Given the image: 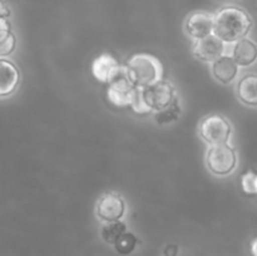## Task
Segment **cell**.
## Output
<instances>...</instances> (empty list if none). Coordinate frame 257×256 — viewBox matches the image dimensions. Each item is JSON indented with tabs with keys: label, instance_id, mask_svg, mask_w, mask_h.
I'll return each instance as SVG.
<instances>
[{
	"label": "cell",
	"instance_id": "cell-1",
	"mask_svg": "<svg viewBox=\"0 0 257 256\" xmlns=\"http://www.w3.org/2000/svg\"><path fill=\"white\" fill-rule=\"evenodd\" d=\"M252 24L250 14L242 8L223 7L213 15V34L225 44H232L247 37Z\"/></svg>",
	"mask_w": 257,
	"mask_h": 256
},
{
	"label": "cell",
	"instance_id": "cell-2",
	"mask_svg": "<svg viewBox=\"0 0 257 256\" xmlns=\"http://www.w3.org/2000/svg\"><path fill=\"white\" fill-rule=\"evenodd\" d=\"M123 70L128 79L137 88L153 84L163 77L162 63L155 55L146 53L132 55L123 67Z\"/></svg>",
	"mask_w": 257,
	"mask_h": 256
},
{
	"label": "cell",
	"instance_id": "cell-3",
	"mask_svg": "<svg viewBox=\"0 0 257 256\" xmlns=\"http://www.w3.org/2000/svg\"><path fill=\"white\" fill-rule=\"evenodd\" d=\"M206 166L216 176H227L237 166V153L228 143L210 146L206 152Z\"/></svg>",
	"mask_w": 257,
	"mask_h": 256
},
{
	"label": "cell",
	"instance_id": "cell-4",
	"mask_svg": "<svg viewBox=\"0 0 257 256\" xmlns=\"http://www.w3.org/2000/svg\"><path fill=\"white\" fill-rule=\"evenodd\" d=\"M198 133L208 146L223 145L230 141L232 125L223 115L210 114L201 120Z\"/></svg>",
	"mask_w": 257,
	"mask_h": 256
},
{
	"label": "cell",
	"instance_id": "cell-5",
	"mask_svg": "<svg viewBox=\"0 0 257 256\" xmlns=\"http://www.w3.org/2000/svg\"><path fill=\"white\" fill-rule=\"evenodd\" d=\"M141 92H142V97L146 104L150 107L153 113L171 104L177 95L175 92V87L170 82L163 79L147 85V87L141 88Z\"/></svg>",
	"mask_w": 257,
	"mask_h": 256
},
{
	"label": "cell",
	"instance_id": "cell-6",
	"mask_svg": "<svg viewBox=\"0 0 257 256\" xmlns=\"http://www.w3.org/2000/svg\"><path fill=\"white\" fill-rule=\"evenodd\" d=\"M137 89L138 88L136 87V85H133L132 82L127 78V75L124 74V70H122V72L108 84V100H109L113 105H115V107H130L133 98H135Z\"/></svg>",
	"mask_w": 257,
	"mask_h": 256
},
{
	"label": "cell",
	"instance_id": "cell-7",
	"mask_svg": "<svg viewBox=\"0 0 257 256\" xmlns=\"http://www.w3.org/2000/svg\"><path fill=\"white\" fill-rule=\"evenodd\" d=\"M125 213V202L118 193H104L98 200L95 206V215L103 222L122 220Z\"/></svg>",
	"mask_w": 257,
	"mask_h": 256
},
{
	"label": "cell",
	"instance_id": "cell-8",
	"mask_svg": "<svg viewBox=\"0 0 257 256\" xmlns=\"http://www.w3.org/2000/svg\"><path fill=\"white\" fill-rule=\"evenodd\" d=\"M185 32L195 42L213 34V14L207 12L190 14L186 18Z\"/></svg>",
	"mask_w": 257,
	"mask_h": 256
},
{
	"label": "cell",
	"instance_id": "cell-9",
	"mask_svg": "<svg viewBox=\"0 0 257 256\" xmlns=\"http://www.w3.org/2000/svg\"><path fill=\"white\" fill-rule=\"evenodd\" d=\"M192 53L201 62L213 63L225 54V43L215 34H211L203 39L196 40Z\"/></svg>",
	"mask_w": 257,
	"mask_h": 256
},
{
	"label": "cell",
	"instance_id": "cell-10",
	"mask_svg": "<svg viewBox=\"0 0 257 256\" xmlns=\"http://www.w3.org/2000/svg\"><path fill=\"white\" fill-rule=\"evenodd\" d=\"M123 70V67L118 62L117 58L109 53H103L98 55L92 64L93 77L100 83L109 84L118 74Z\"/></svg>",
	"mask_w": 257,
	"mask_h": 256
},
{
	"label": "cell",
	"instance_id": "cell-11",
	"mask_svg": "<svg viewBox=\"0 0 257 256\" xmlns=\"http://www.w3.org/2000/svg\"><path fill=\"white\" fill-rule=\"evenodd\" d=\"M20 73L17 65L10 60L0 58V98L12 95L18 89Z\"/></svg>",
	"mask_w": 257,
	"mask_h": 256
},
{
	"label": "cell",
	"instance_id": "cell-12",
	"mask_svg": "<svg viewBox=\"0 0 257 256\" xmlns=\"http://www.w3.org/2000/svg\"><path fill=\"white\" fill-rule=\"evenodd\" d=\"M238 65L233 60L231 55L223 54L222 57L218 58L217 60L212 63L211 72L215 77L216 80H218L222 84H231L238 75Z\"/></svg>",
	"mask_w": 257,
	"mask_h": 256
},
{
	"label": "cell",
	"instance_id": "cell-13",
	"mask_svg": "<svg viewBox=\"0 0 257 256\" xmlns=\"http://www.w3.org/2000/svg\"><path fill=\"white\" fill-rule=\"evenodd\" d=\"M232 58L238 67H251L257 62V44L248 38L235 43Z\"/></svg>",
	"mask_w": 257,
	"mask_h": 256
},
{
	"label": "cell",
	"instance_id": "cell-14",
	"mask_svg": "<svg viewBox=\"0 0 257 256\" xmlns=\"http://www.w3.org/2000/svg\"><path fill=\"white\" fill-rule=\"evenodd\" d=\"M236 93L241 102L248 107H257V74L243 75L236 87Z\"/></svg>",
	"mask_w": 257,
	"mask_h": 256
},
{
	"label": "cell",
	"instance_id": "cell-15",
	"mask_svg": "<svg viewBox=\"0 0 257 256\" xmlns=\"http://www.w3.org/2000/svg\"><path fill=\"white\" fill-rule=\"evenodd\" d=\"M181 113H182V109H181L180 98H178V95H176L171 104H168L167 107L158 110V112H155L153 118H155V122L157 124H170V123L178 120V118L181 117Z\"/></svg>",
	"mask_w": 257,
	"mask_h": 256
},
{
	"label": "cell",
	"instance_id": "cell-16",
	"mask_svg": "<svg viewBox=\"0 0 257 256\" xmlns=\"http://www.w3.org/2000/svg\"><path fill=\"white\" fill-rule=\"evenodd\" d=\"M127 231V225L122 220L109 221V222H103L100 228V237L103 238L105 243L114 245L115 241Z\"/></svg>",
	"mask_w": 257,
	"mask_h": 256
},
{
	"label": "cell",
	"instance_id": "cell-17",
	"mask_svg": "<svg viewBox=\"0 0 257 256\" xmlns=\"http://www.w3.org/2000/svg\"><path fill=\"white\" fill-rule=\"evenodd\" d=\"M140 243V240H138L137 236L135 235L131 231H125L113 246H114L115 251L120 255H130L133 251L136 250L137 245Z\"/></svg>",
	"mask_w": 257,
	"mask_h": 256
},
{
	"label": "cell",
	"instance_id": "cell-18",
	"mask_svg": "<svg viewBox=\"0 0 257 256\" xmlns=\"http://www.w3.org/2000/svg\"><path fill=\"white\" fill-rule=\"evenodd\" d=\"M241 187L247 195H257V173L253 171L243 173L241 176Z\"/></svg>",
	"mask_w": 257,
	"mask_h": 256
},
{
	"label": "cell",
	"instance_id": "cell-19",
	"mask_svg": "<svg viewBox=\"0 0 257 256\" xmlns=\"http://www.w3.org/2000/svg\"><path fill=\"white\" fill-rule=\"evenodd\" d=\"M131 109L138 115H146V114H150L152 113V110L150 109L147 104H146L145 99L142 97V92H141V88H138L137 92H136L135 98H133L132 103H131Z\"/></svg>",
	"mask_w": 257,
	"mask_h": 256
},
{
	"label": "cell",
	"instance_id": "cell-20",
	"mask_svg": "<svg viewBox=\"0 0 257 256\" xmlns=\"http://www.w3.org/2000/svg\"><path fill=\"white\" fill-rule=\"evenodd\" d=\"M17 48V37L14 33L9 35L5 40L0 42V58H7L15 52Z\"/></svg>",
	"mask_w": 257,
	"mask_h": 256
},
{
	"label": "cell",
	"instance_id": "cell-21",
	"mask_svg": "<svg viewBox=\"0 0 257 256\" xmlns=\"http://www.w3.org/2000/svg\"><path fill=\"white\" fill-rule=\"evenodd\" d=\"M13 33L9 19H0V42L7 39Z\"/></svg>",
	"mask_w": 257,
	"mask_h": 256
},
{
	"label": "cell",
	"instance_id": "cell-22",
	"mask_svg": "<svg viewBox=\"0 0 257 256\" xmlns=\"http://www.w3.org/2000/svg\"><path fill=\"white\" fill-rule=\"evenodd\" d=\"M10 17H12V9H10V7L4 0H0V19H9Z\"/></svg>",
	"mask_w": 257,
	"mask_h": 256
},
{
	"label": "cell",
	"instance_id": "cell-23",
	"mask_svg": "<svg viewBox=\"0 0 257 256\" xmlns=\"http://www.w3.org/2000/svg\"><path fill=\"white\" fill-rule=\"evenodd\" d=\"M178 247L176 245H168L165 250V256H177Z\"/></svg>",
	"mask_w": 257,
	"mask_h": 256
},
{
	"label": "cell",
	"instance_id": "cell-24",
	"mask_svg": "<svg viewBox=\"0 0 257 256\" xmlns=\"http://www.w3.org/2000/svg\"><path fill=\"white\" fill-rule=\"evenodd\" d=\"M251 255L257 256V237L253 238V241L251 242Z\"/></svg>",
	"mask_w": 257,
	"mask_h": 256
}]
</instances>
